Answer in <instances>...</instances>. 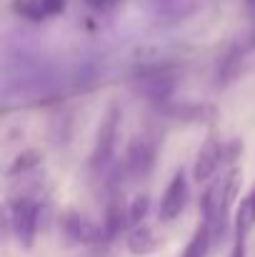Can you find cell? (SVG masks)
Masks as SVG:
<instances>
[{"label": "cell", "mask_w": 255, "mask_h": 257, "mask_svg": "<svg viewBox=\"0 0 255 257\" xmlns=\"http://www.w3.org/2000/svg\"><path fill=\"white\" fill-rule=\"evenodd\" d=\"M40 202L30 195H18L8 200V212H5V225L13 230L15 240L23 247H33L38 237V225H40Z\"/></svg>", "instance_id": "6da1fadb"}, {"label": "cell", "mask_w": 255, "mask_h": 257, "mask_svg": "<svg viewBox=\"0 0 255 257\" xmlns=\"http://www.w3.org/2000/svg\"><path fill=\"white\" fill-rule=\"evenodd\" d=\"M248 200H250V207H253V215H255V185H253V190H250V195H248Z\"/></svg>", "instance_id": "ffe728a7"}, {"label": "cell", "mask_w": 255, "mask_h": 257, "mask_svg": "<svg viewBox=\"0 0 255 257\" xmlns=\"http://www.w3.org/2000/svg\"><path fill=\"white\" fill-rule=\"evenodd\" d=\"M223 160H225V148L220 145V140L215 135H208L205 143L198 150V158H195V165H193V177L198 182H208Z\"/></svg>", "instance_id": "ba28073f"}, {"label": "cell", "mask_w": 255, "mask_h": 257, "mask_svg": "<svg viewBox=\"0 0 255 257\" xmlns=\"http://www.w3.org/2000/svg\"><path fill=\"white\" fill-rule=\"evenodd\" d=\"M155 245H158V240H155L153 230L148 225H143V222L135 225L130 230V235H128V250L133 255H150L155 250Z\"/></svg>", "instance_id": "30bf717a"}, {"label": "cell", "mask_w": 255, "mask_h": 257, "mask_svg": "<svg viewBox=\"0 0 255 257\" xmlns=\"http://www.w3.org/2000/svg\"><path fill=\"white\" fill-rule=\"evenodd\" d=\"M243 60H245V50L240 48V45H233L225 55H223V60H220V68H218V80L220 83H230L233 78H238L240 75V70H243Z\"/></svg>", "instance_id": "8fae6325"}, {"label": "cell", "mask_w": 255, "mask_h": 257, "mask_svg": "<svg viewBox=\"0 0 255 257\" xmlns=\"http://www.w3.org/2000/svg\"><path fill=\"white\" fill-rule=\"evenodd\" d=\"M103 225H105L108 240L118 237L130 225V207L125 205L120 185H108V202H105V220H103Z\"/></svg>", "instance_id": "8992f818"}, {"label": "cell", "mask_w": 255, "mask_h": 257, "mask_svg": "<svg viewBox=\"0 0 255 257\" xmlns=\"http://www.w3.org/2000/svg\"><path fill=\"white\" fill-rule=\"evenodd\" d=\"M148 207H150V197L143 192V195H138L133 202H130V225L135 227V225H140L143 220H145V215H148Z\"/></svg>", "instance_id": "2e32d148"}, {"label": "cell", "mask_w": 255, "mask_h": 257, "mask_svg": "<svg viewBox=\"0 0 255 257\" xmlns=\"http://www.w3.org/2000/svg\"><path fill=\"white\" fill-rule=\"evenodd\" d=\"M43 5H45V13L48 15H58L65 8V0H43Z\"/></svg>", "instance_id": "e0dca14e"}, {"label": "cell", "mask_w": 255, "mask_h": 257, "mask_svg": "<svg viewBox=\"0 0 255 257\" xmlns=\"http://www.w3.org/2000/svg\"><path fill=\"white\" fill-rule=\"evenodd\" d=\"M40 163H43V153H40V150H25V153H20V155L10 163V168H8V177L28 175V172L35 170Z\"/></svg>", "instance_id": "4fadbf2b"}, {"label": "cell", "mask_w": 255, "mask_h": 257, "mask_svg": "<svg viewBox=\"0 0 255 257\" xmlns=\"http://www.w3.org/2000/svg\"><path fill=\"white\" fill-rule=\"evenodd\" d=\"M230 257H245V237H235V245H233Z\"/></svg>", "instance_id": "d6986e66"}, {"label": "cell", "mask_w": 255, "mask_h": 257, "mask_svg": "<svg viewBox=\"0 0 255 257\" xmlns=\"http://www.w3.org/2000/svg\"><path fill=\"white\" fill-rule=\"evenodd\" d=\"M90 8H95V10H108V8H113L118 0H85Z\"/></svg>", "instance_id": "ac0fdd59"}, {"label": "cell", "mask_w": 255, "mask_h": 257, "mask_svg": "<svg viewBox=\"0 0 255 257\" xmlns=\"http://www.w3.org/2000/svg\"><path fill=\"white\" fill-rule=\"evenodd\" d=\"M10 8H13V13H18L20 18H28V20H43L48 15L43 0H10Z\"/></svg>", "instance_id": "5bb4252c"}, {"label": "cell", "mask_w": 255, "mask_h": 257, "mask_svg": "<svg viewBox=\"0 0 255 257\" xmlns=\"http://www.w3.org/2000/svg\"><path fill=\"white\" fill-rule=\"evenodd\" d=\"M238 192H240V172L238 168H230V172L225 175V180H223V187H220V197H223V210H220V235L225 232V222H228V212H230V207H233V202H235V197H238Z\"/></svg>", "instance_id": "9c48e42d"}, {"label": "cell", "mask_w": 255, "mask_h": 257, "mask_svg": "<svg viewBox=\"0 0 255 257\" xmlns=\"http://www.w3.org/2000/svg\"><path fill=\"white\" fill-rule=\"evenodd\" d=\"M250 10H253V15H255V3H250Z\"/></svg>", "instance_id": "44dd1931"}, {"label": "cell", "mask_w": 255, "mask_h": 257, "mask_svg": "<svg viewBox=\"0 0 255 257\" xmlns=\"http://www.w3.org/2000/svg\"><path fill=\"white\" fill-rule=\"evenodd\" d=\"M60 227L63 232L78 242V245H85V247H95V245H105L108 242V232H105V225L85 217L75 210H65L63 217H60Z\"/></svg>", "instance_id": "3957f363"}, {"label": "cell", "mask_w": 255, "mask_h": 257, "mask_svg": "<svg viewBox=\"0 0 255 257\" xmlns=\"http://www.w3.org/2000/svg\"><path fill=\"white\" fill-rule=\"evenodd\" d=\"M210 242H213V230H210V222L203 220V222L198 225L195 235L190 237V242L185 245V250H183L180 257H205L208 255Z\"/></svg>", "instance_id": "7c38bea8"}, {"label": "cell", "mask_w": 255, "mask_h": 257, "mask_svg": "<svg viewBox=\"0 0 255 257\" xmlns=\"http://www.w3.org/2000/svg\"><path fill=\"white\" fill-rule=\"evenodd\" d=\"M118 130H120V107L113 102L105 110V115L98 125V135H95V145H93V155H90V168L93 170H105L113 163Z\"/></svg>", "instance_id": "7a4b0ae2"}, {"label": "cell", "mask_w": 255, "mask_h": 257, "mask_svg": "<svg viewBox=\"0 0 255 257\" xmlns=\"http://www.w3.org/2000/svg\"><path fill=\"white\" fill-rule=\"evenodd\" d=\"M153 163H155V145L148 140V138H133L128 150H125V158H123V170L128 177H145L148 172L153 170Z\"/></svg>", "instance_id": "277c9868"}, {"label": "cell", "mask_w": 255, "mask_h": 257, "mask_svg": "<svg viewBox=\"0 0 255 257\" xmlns=\"http://www.w3.org/2000/svg\"><path fill=\"white\" fill-rule=\"evenodd\" d=\"M185 205H188V175L178 170L170 177L168 187L163 192V200H160V210H158L160 222H173L175 217H180Z\"/></svg>", "instance_id": "5b68a950"}, {"label": "cell", "mask_w": 255, "mask_h": 257, "mask_svg": "<svg viewBox=\"0 0 255 257\" xmlns=\"http://www.w3.org/2000/svg\"><path fill=\"white\" fill-rule=\"evenodd\" d=\"M135 80H138V90H140L145 97H150L153 102H158V105H165V102H168L170 92H173V85H175V80H173L168 68L140 70V73H135Z\"/></svg>", "instance_id": "52a82bcc"}, {"label": "cell", "mask_w": 255, "mask_h": 257, "mask_svg": "<svg viewBox=\"0 0 255 257\" xmlns=\"http://www.w3.org/2000/svg\"><path fill=\"white\" fill-rule=\"evenodd\" d=\"M253 225H255V215L253 207H250V200L243 197V202L238 207V215H235V237H245Z\"/></svg>", "instance_id": "9a60e30c"}]
</instances>
